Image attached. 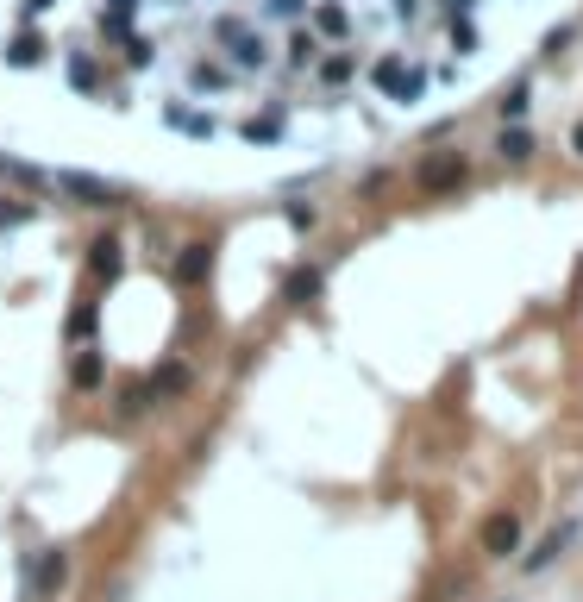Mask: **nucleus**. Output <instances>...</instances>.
Wrapping results in <instances>:
<instances>
[{"mask_svg": "<svg viewBox=\"0 0 583 602\" xmlns=\"http://www.w3.org/2000/svg\"><path fill=\"white\" fill-rule=\"evenodd\" d=\"M207 270H214V245H207V239L182 245V258H176V276H182V283H207Z\"/></svg>", "mask_w": 583, "mask_h": 602, "instance_id": "nucleus-6", "label": "nucleus"}, {"mask_svg": "<svg viewBox=\"0 0 583 602\" xmlns=\"http://www.w3.org/2000/svg\"><path fill=\"white\" fill-rule=\"evenodd\" d=\"M0 176H7V157H0Z\"/></svg>", "mask_w": 583, "mask_h": 602, "instance_id": "nucleus-28", "label": "nucleus"}, {"mask_svg": "<svg viewBox=\"0 0 583 602\" xmlns=\"http://www.w3.org/2000/svg\"><path fill=\"white\" fill-rule=\"evenodd\" d=\"M521 113H527V88H515V95L502 101V120H521Z\"/></svg>", "mask_w": 583, "mask_h": 602, "instance_id": "nucleus-24", "label": "nucleus"}, {"mask_svg": "<svg viewBox=\"0 0 583 602\" xmlns=\"http://www.w3.org/2000/svg\"><path fill=\"white\" fill-rule=\"evenodd\" d=\"M458 182H464V157L458 151H439V157L421 164V189L427 195H446V189H458Z\"/></svg>", "mask_w": 583, "mask_h": 602, "instance_id": "nucleus-2", "label": "nucleus"}, {"mask_svg": "<svg viewBox=\"0 0 583 602\" xmlns=\"http://www.w3.org/2000/svg\"><path fill=\"white\" fill-rule=\"evenodd\" d=\"M32 214H38L32 201H0V233H13V226H26Z\"/></svg>", "mask_w": 583, "mask_h": 602, "instance_id": "nucleus-17", "label": "nucleus"}, {"mask_svg": "<svg viewBox=\"0 0 583 602\" xmlns=\"http://www.w3.org/2000/svg\"><path fill=\"white\" fill-rule=\"evenodd\" d=\"M69 82H76V88H82V95H88V88H95V63H88L82 51H76V57H69Z\"/></svg>", "mask_w": 583, "mask_h": 602, "instance_id": "nucleus-19", "label": "nucleus"}, {"mask_svg": "<svg viewBox=\"0 0 583 602\" xmlns=\"http://www.w3.org/2000/svg\"><path fill=\"white\" fill-rule=\"evenodd\" d=\"M7 63H13V69H32V63H44V38H32V32H19V38L7 44Z\"/></svg>", "mask_w": 583, "mask_h": 602, "instance_id": "nucleus-11", "label": "nucleus"}, {"mask_svg": "<svg viewBox=\"0 0 583 602\" xmlns=\"http://www.w3.org/2000/svg\"><path fill=\"white\" fill-rule=\"evenodd\" d=\"M251 145H276V138H283V113H264V120H245L239 126Z\"/></svg>", "mask_w": 583, "mask_h": 602, "instance_id": "nucleus-12", "label": "nucleus"}, {"mask_svg": "<svg viewBox=\"0 0 583 602\" xmlns=\"http://www.w3.org/2000/svg\"><path fill=\"white\" fill-rule=\"evenodd\" d=\"M88 270H95V276H107V283H113V276H120L126 270V245L120 239H95V245H88Z\"/></svg>", "mask_w": 583, "mask_h": 602, "instance_id": "nucleus-5", "label": "nucleus"}, {"mask_svg": "<svg viewBox=\"0 0 583 602\" xmlns=\"http://www.w3.org/2000/svg\"><path fill=\"white\" fill-rule=\"evenodd\" d=\"M289 226H295V233H314V207L295 201V207H289Z\"/></svg>", "mask_w": 583, "mask_h": 602, "instance_id": "nucleus-22", "label": "nucleus"}, {"mask_svg": "<svg viewBox=\"0 0 583 602\" xmlns=\"http://www.w3.org/2000/svg\"><path fill=\"white\" fill-rule=\"evenodd\" d=\"M63 584H69V559H63V552H44V559H38V577H32V590L51 602Z\"/></svg>", "mask_w": 583, "mask_h": 602, "instance_id": "nucleus-7", "label": "nucleus"}, {"mask_svg": "<svg viewBox=\"0 0 583 602\" xmlns=\"http://www.w3.org/2000/svg\"><path fill=\"white\" fill-rule=\"evenodd\" d=\"M51 189L76 195L82 207H120V201H126L120 182H101V176H88V170H51Z\"/></svg>", "mask_w": 583, "mask_h": 602, "instance_id": "nucleus-1", "label": "nucleus"}, {"mask_svg": "<svg viewBox=\"0 0 583 602\" xmlns=\"http://www.w3.org/2000/svg\"><path fill=\"white\" fill-rule=\"evenodd\" d=\"M232 82V69H220V63H195V88H226Z\"/></svg>", "mask_w": 583, "mask_h": 602, "instance_id": "nucleus-18", "label": "nucleus"}, {"mask_svg": "<svg viewBox=\"0 0 583 602\" xmlns=\"http://www.w3.org/2000/svg\"><path fill=\"white\" fill-rule=\"evenodd\" d=\"M145 402H151V389H145V383H132L126 396H120V414H138V408H145Z\"/></svg>", "mask_w": 583, "mask_h": 602, "instance_id": "nucleus-20", "label": "nucleus"}, {"mask_svg": "<svg viewBox=\"0 0 583 602\" xmlns=\"http://www.w3.org/2000/svg\"><path fill=\"white\" fill-rule=\"evenodd\" d=\"M101 377H107V370H101V358H95V352H82V358H76V370H69V383H76V389H101Z\"/></svg>", "mask_w": 583, "mask_h": 602, "instance_id": "nucleus-15", "label": "nucleus"}, {"mask_svg": "<svg viewBox=\"0 0 583 602\" xmlns=\"http://www.w3.org/2000/svg\"><path fill=\"white\" fill-rule=\"evenodd\" d=\"M126 63H132V69H145V63H151V44H145V38H132V51H126Z\"/></svg>", "mask_w": 583, "mask_h": 602, "instance_id": "nucleus-25", "label": "nucleus"}, {"mask_svg": "<svg viewBox=\"0 0 583 602\" xmlns=\"http://www.w3.org/2000/svg\"><path fill=\"white\" fill-rule=\"evenodd\" d=\"M496 151L508 157V164H527V157H533V132H527V126H508V132L496 138Z\"/></svg>", "mask_w": 583, "mask_h": 602, "instance_id": "nucleus-10", "label": "nucleus"}, {"mask_svg": "<svg viewBox=\"0 0 583 602\" xmlns=\"http://www.w3.org/2000/svg\"><path fill=\"white\" fill-rule=\"evenodd\" d=\"M95 333V308H76V320H69V339H88Z\"/></svg>", "mask_w": 583, "mask_h": 602, "instance_id": "nucleus-21", "label": "nucleus"}, {"mask_svg": "<svg viewBox=\"0 0 583 602\" xmlns=\"http://www.w3.org/2000/svg\"><path fill=\"white\" fill-rule=\"evenodd\" d=\"M270 13L276 19H301V13H308V0H270Z\"/></svg>", "mask_w": 583, "mask_h": 602, "instance_id": "nucleus-23", "label": "nucleus"}, {"mask_svg": "<svg viewBox=\"0 0 583 602\" xmlns=\"http://www.w3.org/2000/svg\"><path fill=\"white\" fill-rule=\"evenodd\" d=\"M163 120H170L176 132H189V138H214V120H207V113H189L182 101H170V107H163Z\"/></svg>", "mask_w": 583, "mask_h": 602, "instance_id": "nucleus-8", "label": "nucleus"}, {"mask_svg": "<svg viewBox=\"0 0 583 602\" xmlns=\"http://www.w3.org/2000/svg\"><path fill=\"white\" fill-rule=\"evenodd\" d=\"M283 295H289V301H314V295H320V270H289Z\"/></svg>", "mask_w": 583, "mask_h": 602, "instance_id": "nucleus-14", "label": "nucleus"}, {"mask_svg": "<svg viewBox=\"0 0 583 602\" xmlns=\"http://www.w3.org/2000/svg\"><path fill=\"white\" fill-rule=\"evenodd\" d=\"M515 546H521V521L515 515H489L483 521V552H489V559H508Z\"/></svg>", "mask_w": 583, "mask_h": 602, "instance_id": "nucleus-3", "label": "nucleus"}, {"mask_svg": "<svg viewBox=\"0 0 583 602\" xmlns=\"http://www.w3.org/2000/svg\"><path fill=\"white\" fill-rule=\"evenodd\" d=\"M314 57H320V38H314V32H295V38H289V63H295V69H308Z\"/></svg>", "mask_w": 583, "mask_h": 602, "instance_id": "nucleus-16", "label": "nucleus"}, {"mask_svg": "<svg viewBox=\"0 0 583 602\" xmlns=\"http://www.w3.org/2000/svg\"><path fill=\"white\" fill-rule=\"evenodd\" d=\"M44 7H57V0H26V13H44Z\"/></svg>", "mask_w": 583, "mask_h": 602, "instance_id": "nucleus-27", "label": "nucleus"}, {"mask_svg": "<svg viewBox=\"0 0 583 602\" xmlns=\"http://www.w3.org/2000/svg\"><path fill=\"white\" fill-rule=\"evenodd\" d=\"M577 534H583V527H577V521H565V527H552V534H546L540 546H533V552H527V571H546V565H552V559H558V552H565V546H571Z\"/></svg>", "mask_w": 583, "mask_h": 602, "instance_id": "nucleus-4", "label": "nucleus"}, {"mask_svg": "<svg viewBox=\"0 0 583 602\" xmlns=\"http://www.w3.org/2000/svg\"><path fill=\"white\" fill-rule=\"evenodd\" d=\"M571 151H577V157H583V120H577V126H571Z\"/></svg>", "mask_w": 583, "mask_h": 602, "instance_id": "nucleus-26", "label": "nucleus"}, {"mask_svg": "<svg viewBox=\"0 0 583 602\" xmlns=\"http://www.w3.org/2000/svg\"><path fill=\"white\" fill-rule=\"evenodd\" d=\"M151 389H157V396H182V389H189V364H163L151 377Z\"/></svg>", "mask_w": 583, "mask_h": 602, "instance_id": "nucleus-13", "label": "nucleus"}, {"mask_svg": "<svg viewBox=\"0 0 583 602\" xmlns=\"http://www.w3.org/2000/svg\"><path fill=\"white\" fill-rule=\"evenodd\" d=\"M314 26H320L326 38H345V32H352V13H345L339 0H320V7H314Z\"/></svg>", "mask_w": 583, "mask_h": 602, "instance_id": "nucleus-9", "label": "nucleus"}]
</instances>
